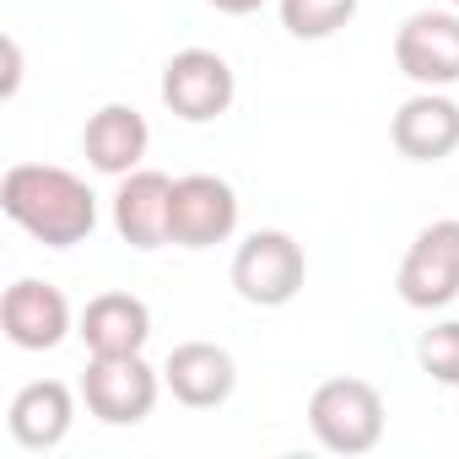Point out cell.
Instances as JSON below:
<instances>
[{
    "label": "cell",
    "mask_w": 459,
    "mask_h": 459,
    "mask_svg": "<svg viewBox=\"0 0 459 459\" xmlns=\"http://www.w3.org/2000/svg\"><path fill=\"white\" fill-rule=\"evenodd\" d=\"M394 65L421 87L459 82V17L454 12H416L394 33Z\"/></svg>",
    "instance_id": "9c48e42d"
},
{
    "label": "cell",
    "mask_w": 459,
    "mask_h": 459,
    "mask_svg": "<svg viewBox=\"0 0 459 459\" xmlns=\"http://www.w3.org/2000/svg\"><path fill=\"white\" fill-rule=\"evenodd\" d=\"M416 362H421L437 384H459V319L427 330V335L416 341Z\"/></svg>",
    "instance_id": "e0dca14e"
},
{
    "label": "cell",
    "mask_w": 459,
    "mask_h": 459,
    "mask_svg": "<svg viewBox=\"0 0 459 459\" xmlns=\"http://www.w3.org/2000/svg\"><path fill=\"white\" fill-rule=\"evenodd\" d=\"M394 287L411 308H443V303L459 298V216H443V221L421 227L416 244L400 260Z\"/></svg>",
    "instance_id": "277c9868"
},
{
    "label": "cell",
    "mask_w": 459,
    "mask_h": 459,
    "mask_svg": "<svg viewBox=\"0 0 459 459\" xmlns=\"http://www.w3.org/2000/svg\"><path fill=\"white\" fill-rule=\"evenodd\" d=\"M233 65H227L216 49H178L168 65H162V103L168 114L189 119V125H205L216 114L233 108Z\"/></svg>",
    "instance_id": "8992f818"
},
{
    "label": "cell",
    "mask_w": 459,
    "mask_h": 459,
    "mask_svg": "<svg viewBox=\"0 0 459 459\" xmlns=\"http://www.w3.org/2000/svg\"><path fill=\"white\" fill-rule=\"evenodd\" d=\"M389 141L411 162H443L459 146V103H448L437 92L405 98L400 114H394V125H389Z\"/></svg>",
    "instance_id": "7c38bea8"
},
{
    "label": "cell",
    "mask_w": 459,
    "mask_h": 459,
    "mask_svg": "<svg viewBox=\"0 0 459 459\" xmlns=\"http://www.w3.org/2000/svg\"><path fill=\"white\" fill-rule=\"evenodd\" d=\"M454 6H459V0H454Z\"/></svg>",
    "instance_id": "ffe728a7"
},
{
    "label": "cell",
    "mask_w": 459,
    "mask_h": 459,
    "mask_svg": "<svg viewBox=\"0 0 459 459\" xmlns=\"http://www.w3.org/2000/svg\"><path fill=\"white\" fill-rule=\"evenodd\" d=\"M82 400H87V411L98 421L135 427L157 405V373L141 362V351H130V357H92L87 373H82Z\"/></svg>",
    "instance_id": "5b68a950"
},
{
    "label": "cell",
    "mask_w": 459,
    "mask_h": 459,
    "mask_svg": "<svg viewBox=\"0 0 459 459\" xmlns=\"http://www.w3.org/2000/svg\"><path fill=\"white\" fill-rule=\"evenodd\" d=\"M162 378H168V389H173L178 405H189V411H211V405H221L227 394H233V384H238V362H233V351L216 346V341H184V346L168 351Z\"/></svg>",
    "instance_id": "8fae6325"
},
{
    "label": "cell",
    "mask_w": 459,
    "mask_h": 459,
    "mask_svg": "<svg viewBox=\"0 0 459 459\" xmlns=\"http://www.w3.org/2000/svg\"><path fill=\"white\" fill-rule=\"evenodd\" d=\"M205 6H216V12H227V17H249V12L265 6V0H205Z\"/></svg>",
    "instance_id": "d6986e66"
},
{
    "label": "cell",
    "mask_w": 459,
    "mask_h": 459,
    "mask_svg": "<svg viewBox=\"0 0 459 459\" xmlns=\"http://www.w3.org/2000/svg\"><path fill=\"white\" fill-rule=\"evenodd\" d=\"M114 227L130 249H162L173 244V178L157 168L125 173L114 195Z\"/></svg>",
    "instance_id": "30bf717a"
},
{
    "label": "cell",
    "mask_w": 459,
    "mask_h": 459,
    "mask_svg": "<svg viewBox=\"0 0 459 459\" xmlns=\"http://www.w3.org/2000/svg\"><path fill=\"white\" fill-rule=\"evenodd\" d=\"M308 427L330 454H368L384 437V394L368 378H325L308 400Z\"/></svg>",
    "instance_id": "7a4b0ae2"
},
{
    "label": "cell",
    "mask_w": 459,
    "mask_h": 459,
    "mask_svg": "<svg viewBox=\"0 0 459 459\" xmlns=\"http://www.w3.org/2000/svg\"><path fill=\"white\" fill-rule=\"evenodd\" d=\"M357 17V0H281V28L292 39H330Z\"/></svg>",
    "instance_id": "2e32d148"
},
{
    "label": "cell",
    "mask_w": 459,
    "mask_h": 459,
    "mask_svg": "<svg viewBox=\"0 0 459 459\" xmlns=\"http://www.w3.org/2000/svg\"><path fill=\"white\" fill-rule=\"evenodd\" d=\"M71 416H76V400L60 378H39L12 400V432L22 448H55L71 432Z\"/></svg>",
    "instance_id": "9a60e30c"
},
{
    "label": "cell",
    "mask_w": 459,
    "mask_h": 459,
    "mask_svg": "<svg viewBox=\"0 0 459 459\" xmlns=\"http://www.w3.org/2000/svg\"><path fill=\"white\" fill-rule=\"evenodd\" d=\"M146 141H152L146 114L130 108V103H103V108L87 119V130H82V152H87V162H92L98 173H114V178H125V173L141 168Z\"/></svg>",
    "instance_id": "4fadbf2b"
},
{
    "label": "cell",
    "mask_w": 459,
    "mask_h": 459,
    "mask_svg": "<svg viewBox=\"0 0 459 459\" xmlns=\"http://www.w3.org/2000/svg\"><path fill=\"white\" fill-rule=\"evenodd\" d=\"M308 281V260H303V244L292 233H276V227H265V233H249L233 255V287L244 303L255 308H281L303 292Z\"/></svg>",
    "instance_id": "3957f363"
},
{
    "label": "cell",
    "mask_w": 459,
    "mask_h": 459,
    "mask_svg": "<svg viewBox=\"0 0 459 459\" xmlns=\"http://www.w3.org/2000/svg\"><path fill=\"white\" fill-rule=\"evenodd\" d=\"M238 227V195L216 173H184L173 178V244L178 249H211L227 244Z\"/></svg>",
    "instance_id": "52a82bcc"
},
{
    "label": "cell",
    "mask_w": 459,
    "mask_h": 459,
    "mask_svg": "<svg viewBox=\"0 0 459 459\" xmlns=\"http://www.w3.org/2000/svg\"><path fill=\"white\" fill-rule=\"evenodd\" d=\"M0 330H6L12 346L22 351H55L71 330V303L55 281H12L6 298H0Z\"/></svg>",
    "instance_id": "ba28073f"
},
{
    "label": "cell",
    "mask_w": 459,
    "mask_h": 459,
    "mask_svg": "<svg viewBox=\"0 0 459 459\" xmlns=\"http://www.w3.org/2000/svg\"><path fill=\"white\" fill-rule=\"evenodd\" d=\"M22 87V49L12 33H0V98H17Z\"/></svg>",
    "instance_id": "ac0fdd59"
},
{
    "label": "cell",
    "mask_w": 459,
    "mask_h": 459,
    "mask_svg": "<svg viewBox=\"0 0 459 459\" xmlns=\"http://www.w3.org/2000/svg\"><path fill=\"white\" fill-rule=\"evenodd\" d=\"M0 211L49 249H71L92 238L98 227L92 189L71 168H55V162H12L0 173Z\"/></svg>",
    "instance_id": "6da1fadb"
},
{
    "label": "cell",
    "mask_w": 459,
    "mask_h": 459,
    "mask_svg": "<svg viewBox=\"0 0 459 459\" xmlns=\"http://www.w3.org/2000/svg\"><path fill=\"white\" fill-rule=\"evenodd\" d=\"M152 335V308L135 292H98L82 308V341L92 357H130Z\"/></svg>",
    "instance_id": "5bb4252c"
}]
</instances>
